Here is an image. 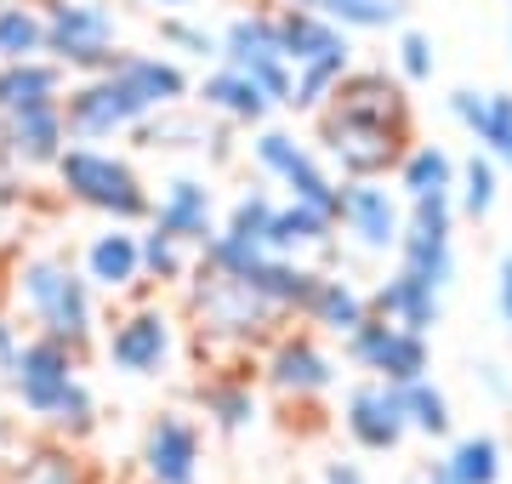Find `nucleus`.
I'll list each match as a JSON object with an SVG mask.
<instances>
[{"label":"nucleus","mask_w":512,"mask_h":484,"mask_svg":"<svg viewBox=\"0 0 512 484\" xmlns=\"http://www.w3.org/2000/svg\"><path fill=\"white\" fill-rule=\"evenodd\" d=\"M416 143V109L399 75L359 69L336 80V92L313 114V149L336 177H393L399 154Z\"/></svg>","instance_id":"1"},{"label":"nucleus","mask_w":512,"mask_h":484,"mask_svg":"<svg viewBox=\"0 0 512 484\" xmlns=\"http://www.w3.org/2000/svg\"><path fill=\"white\" fill-rule=\"evenodd\" d=\"M194 92V69L171 52H143V46H120L109 69L97 75H74L63 92V126L74 143H126L131 126H143L154 109L188 103Z\"/></svg>","instance_id":"2"},{"label":"nucleus","mask_w":512,"mask_h":484,"mask_svg":"<svg viewBox=\"0 0 512 484\" xmlns=\"http://www.w3.org/2000/svg\"><path fill=\"white\" fill-rule=\"evenodd\" d=\"M86 359L92 354H80L57 336L23 331L18 354L0 365V382H6L18 416L35 433H52L63 445H86L103 428V405H97L92 382H86Z\"/></svg>","instance_id":"3"},{"label":"nucleus","mask_w":512,"mask_h":484,"mask_svg":"<svg viewBox=\"0 0 512 484\" xmlns=\"http://www.w3.org/2000/svg\"><path fill=\"white\" fill-rule=\"evenodd\" d=\"M183 325H194V342L211 365H239V359H256V348L291 319L245 274H217V268L194 262V274L183 285Z\"/></svg>","instance_id":"4"},{"label":"nucleus","mask_w":512,"mask_h":484,"mask_svg":"<svg viewBox=\"0 0 512 484\" xmlns=\"http://www.w3.org/2000/svg\"><path fill=\"white\" fill-rule=\"evenodd\" d=\"M12 297H18L29 331L57 336L80 354L97 348V331H103V297H97L80 262L57 257V251H29V257L12 262Z\"/></svg>","instance_id":"5"},{"label":"nucleus","mask_w":512,"mask_h":484,"mask_svg":"<svg viewBox=\"0 0 512 484\" xmlns=\"http://www.w3.org/2000/svg\"><path fill=\"white\" fill-rule=\"evenodd\" d=\"M57 188V200L63 205H80V211H92L103 223H148V205H154V188L148 177L137 171V160L109 143H74L57 154V166L46 171Z\"/></svg>","instance_id":"6"},{"label":"nucleus","mask_w":512,"mask_h":484,"mask_svg":"<svg viewBox=\"0 0 512 484\" xmlns=\"http://www.w3.org/2000/svg\"><path fill=\"white\" fill-rule=\"evenodd\" d=\"M114 376H131V382H160V376L177 371L183 359V314L160 297V291H137L126 297L114 314H103V331H97L92 348Z\"/></svg>","instance_id":"7"},{"label":"nucleus","mask_w":512,"mask_h":484,"mask_svg":"<svg viewBox=\"0 0 512 484\" xmlns=\"http://www.w3.org/2000/svg\"><path fill=\"white\" fill-rule=\"evenodd\" d=\"M46 12V57L63 63L74 75H97L109 69L120 46H126V23H120V6L114 0H40Z\"/></svg>","instance_id":"8"},{"label":"nucleus","mask_w":512,"mask_h":484,"mask_svg":"<svg viewBox=\"0 0 512 484\" xmlns=\"http://www.w3.org/2000/svg\"><path fill=\"white\" fill-rule=\"evenodd\" d=\"M256 382L285 405H313L342 382V359L330 354L325 336L308 331V325H279L256 348Z\"/></svg>","instance_id":"9"},{"label":"nucleus","mask_w":512,"mask_h":484,"mask_svg":"<svg viewBox=\"0 0 512 484\" xmlns=\"http://www.w3.org/2000/svg\"><path fill=\"white\" fill-rule=\"evenodd\" d=\"M342 359H348L353 371L393 382V388L416 382V376H433V342H427L421 331H404V325L382 319L376 308L342 336Z\"/></svg>","instance_id":"10"},{"label":"nucleus","mask_w":512,"mask_h":484,"mask_svg":"<svg viewBox=\"0 0 512 484\" xmlns=\"http://www.w3.org/2000/svg\"><path fill=\"white\" fill-rule=\"evenodd\" d=\"M143 484H200L205 473V428L188 405H160L137 439Z\"/></svg>","instance_id":"11"},{"label":"nucleus","mask_w":512,"mask_h":484,"mask_svg":"<svg viewBox=\"0 0 512 484\" xmlns=\"http://www.w3.org/2000/svg\"><path fill=\"white\" fill-rule=\"evenodd\" d=\"M222 40V63H234L245 75L274 97V109L285 114V97H291V63L279 52V23H274V6H239L234 18L217 29Z\"/></svg>","instance_id":"12"},{"label":"nucleus","mask_w":512,"mask_h":484,"mask_svg":"<svg viewBox=\"0 0 512 484\" xmlns=\"http://www.w3.org/2000/svg\"><path fill=\"white\" fill-rule=\"evenodd\" d=\"M336 234L365 251V257H393L404 234V200L387 177H342V200H336Z\"/></svg>","instance_id":"13"},{"label":"nucleus","mask_w":512,"mask_h":484,"mask_svg":"<svg viewBox=\"0 0 512 484\" xmlns=\"http://www.w3.org/2000/svg\"><path fill=\"white\" fill-rule=\"evenodd\" d=\"M336 422H342V433H348V445L365 450V456H393V450L410 439L404 399H399L393 382H382V376H359V382L342 393Z\"/></svg>","instance_id":"14"},{"label":"nucleus","mask_w":512,"mask_h":484,"mask_svg":"<svg viewBox=\"0 0 512 484\" xmlns=\"http://www.w3.org/2000/svg\"><path fill=\"white\" fill-rule=\"evenodd\" d=\"M222 223V200H217V183L211 171H171L160 188H154V205H148V228H165L177 234L183 245L200 251Z\"/></svg>","instance_id":"15"},{"label":"nucleus","mask_w":512,"mask_h":484,"mask_svg":"<svg viewBox=\"0 0 512 484\" xmlns=\"http://www.w3.org/2000/svg\"><path fill=\"white\" fill-rule=\"evenodd\" d=\"M194 410L205 416V428L217 439H245L262 422V393H256V359L239 365H211L194 382Z\"/></svg>","instance_id":"16"},{"label":"nucleus","mask_w":512,"mask_h":484,"mask_svg":"<svg viewBox=\"0 0 512 484\" xmlns=\"http://www.w3.org/2000/svg\"><path fill=\"white\" fill-rule=\"evenodd\" d=\"M69 149V126H63V97L52 103H29V109L0 114V154L18 177H46L57 154Z\"/></svg>","instance_id":"17"},{"label":"nucleus","mask_w":512,"mask_h":484,"mask_svg":"<svg viewBox=\"0 0 512 484\" xmlns=\"http://www.w3.org/2000/svg\"><path fill=\"white\" fill-rule=\"evenodd\" d=\"M137 228L131 223H103L97 234H86V245H80V274H86V285H92L97 297L126 302V297H137V291H148L143 285V245H137Z\"/></svg>","instance_id":"18"},{"label":"nucleus","mask_w":512,"mask_h":484,"mask_svg":"<svg viewBox=\"0 0 512 484\" xmlns=\"http://www.w3.org/2000/svg\"><path fill=\"white\" fill-rule=\"evenodd\" d=\"M188 103L194 109H205L211 120H222V126H234V131H251L262 126V120H274V97L262 92L245 69H234V63H205L200 75H194V92H188Z\"/></svg>","instance_id":"19"},{"label":"nucleus","mask_w":512,"mask_h":484,"mask_svg":"<svg viewBox=\"0 0 512 484\" xmlns=\"http://www.w3.org/2000/svg\"><path fill=\"white\" fill-rule=\"evenodd\" d=\"M262 245H268V251H279V257L319 262V268H336V262H342V234H336V217H330V211H319V205H302V200H279L274 205Z\"/></svg>","instance_id":"20"},{"label":"nucleus","mask_w":512,"mask_h":484,"mask_svg":"<svg viewBox=\"0 0 512 484\" xmlns=\"http://www.w3.org/2000/svg\"><path fill=\"white\" fill-rule=\"evenodd\" d=\"M0 484H97V467L80 445H63L52 433H23V445L0 462Z\"/></svg>","instance_id":"21"},{"label":"nucleus","mask_w":512,"mask_h":484,"mask_svg":"<svg viewBox=\"0 0 512 484\" xmlns=\"http://www.w3.org/2000/svg\"><path fill=\"white\" fill-rule=\"evenodd\" d=\"M370 308L382 319H393V325H404V331H421V336H433L444 325V291L433 280L410 274L404 262H393V274H382V280L370 285Z\"/></svg>","instance_id":"22"},{"label":"nucleus","mask_w":512,"mask_h":484,"mask_svg":"<svg viewBox=\"0 0 512 484\" xmlns=\"http://www.w3.org/2000/svg\"><path fill=\"white\" fill-rule=\"evenodd\" d=\"M444 109L456 120L473 149L495 154L501 166H512V92H478V86H456L444 97Z\"/></svg>","instance_id":"23"},{"label":"nucleus","mask_w":512,"mask_h":484,"mask_svg":"<svg viewBox=\"0 0 512 484\" xmlns=\"http://www.w3.org/2000/svg\"><path fill=\"white\" fill-rule=\"evenodd\" d=\"M370 314V291L359 280H348V268H319V280H313L308 302H302V325L330 342H342V336Z\"/></svg>","instance_id":"24"},{"label":"nucleus","mask_w":512,"mask_h":484,"mask_svg":"<svg viewBox=\"0 0 512 484\" xmlns=\"http://www.w3.org/2000/svg\"><path fill=\"white\" fill-rule=\"evenodd\" d=\"M421 479L433 484H507V445L495 433H450L439 462H427Z\"/></svg>","instance_id":"25"},{"label":"nucleus","mask_w":512,"mask_h":484,"mask_svg":"<svg viewBox=\"0 0 512 484\" xmlns=\"http://www.w3.org/2000/svg\"><path fill=\"white\" fill-rule=\"evenodd\" d=\"M274 23H279V52L285 63H313V57L330 52H353V35L342 23H330L325 12H308V6H279L274 0Z\"/></svg>","instance_id":"26"},{"label":"nucleus","mask_w":512,"mask_h":484,"mask_svg":"<svg viewBox=\"0 0 512 484\" xmlns=\"http://www.w3.org/2000/svg\"><path fill=\"white\" fill-rule=\"evenodd\" d=\"M205 131H211V114L194 109V103H171V109H154L143 126H131V149L137 154H200Z\"/></svg>","instance_id":"27"},{"label":"nucleus","mask_w":512,"mask_h":484,"mask_svg":"<svg viewBox=\"0 0 512 484\" xmlns=\"http://www.w3.org/2000/svg\"><path fill=\"white\" fill-rule=\"evenodd\" d=\"M245 280L262 291V297L274 302L285 319L302 314V302H308L313 280H319V262H302V257H279V251H262V257L245 268Z\"/></svg>","instance_id":"28"},{"label":"nucleus","mask_w":512,"mask_h":484,"mask_svg":"<svg viewBox=\"0 0 512 484\" xmlns=\"http://www.w3.org/2000/svg\"><path fill=\"white\" fill-rule=\"evenodd\" d=\"M69 92V69L52 57H18V63H0V114L29 109V103H52Z\"/></svg>","instance_id":"29"},{"label":"nucleus","mask_w":512,"mask_h":484,"mask_svg":"<svg viewBox=\"0 0 512 484\" xmlns=\"http://www.w3.org/2000/svg\"><path fill=\"white\" fill-rule=\"evenodd\" d=\"M137 245H143V285L148 291H160V297H171V291H183L188 274H194V245H183L177 234H165V228H137Z\"/></svg>","instance_id":"30"},{"label":"nucleus","mask_w":512,"mask_h":484,"mask_svg":"<svg viewBox=\"0 0 512 484\" xmlns=\"http://www.w3.org/2000/svg\"><path fill=\"white\" fill-rule=\"evenodd\" d=\"M393 188H399V200H421V194L456 188V154L444 143H410L399 154V166H393Z\"/></svg>","instance_id":"31"},{"label":"nucleus","mask_w":512,"mask_h":484,"mask_svg":"<svg viewBox=\"0 0 512 484\" xmlns=\"http://www.w3.org/2000/svg\"><path fill=\"white\" fill-rule=\"evenodd\" d=\"M495 205H501V160L473 149L467 160H456V211L461 223H490Z\"/></svg>","instance_id":"32"},{"label":"nucleus","mask_w":512,"mask_h":484,"mask_svg":"<svg viewBox=\"0 0 512 484\" xmlns=\"http://www.w3.org/2000/svg\"><path fill=\"white\" fill-rule=\"evenodd\" d=\"M353 69V52H330V57H313V63H296L291 69V97H285V114H302V120H313V114L330 103V92H336V80Z\"/></svg>","instance_id":"33"},{"label":"nucleus","mask_w":512,"mask_h":484,"mask_svg":"<svg viewBox=\"0 0 512 484\" xmlns=\"http://www.w3.org/2000/svg\"><path fill=\"white\" fill-rule=\"evenodd\" d=\"M154 35H160V46L171 57H183V63H217L222 57V40L217 29L205 18H194V12H154Z\"/></svg>","instance_id":"34"},{"label":"nucleus","mask_w":512,"mask_h":484,"mask_svg":"<svg viewBox=\"0 0 512 484\" xmlns=\"http://www.w3.org/2000/svg\"><path fill=\"white\" fill-rule=\"evenodd\" d=\"M46 57V12L40 0H0V63Z\"/></svg>","instance_id":"35"},{"label":"nucleus","mask_w":512,"mask_h":484,"mask_svg":"<svg viewBox=\"0 0 512 484\" xmlns=\"http://www.w3.org/2000/svg\"><path fill=\"white\" fill-rule=\"evenodd\" d=\"M399 399H404V416H410V433H421V439H450L456 433V405H450V393L433 376L404 382Z\"/></svg>","instance_id":"36"},{"label":"nucleus","mask_w":512,"mask_h":484,"mask_svg":"<svg viewBox=\"0 0 512 484\" xmlns=\"http://www.w3.org/2000/svg\"><path fill=\"white\" fill-rule=\"evenodd\" d=\"M274 205H279V194L262 183V177H256V183H245L234 200L222 205V223H217V228H228V234H239V240H256V245H262V234H268V217H274Z\"/></svg>","instance_id":"37"},{"label":"nucleus","mask_w":512,"mask_h":484,"mask_svg":"<svg viewBox=\"0 0 512 484\" xmlns=\"http://www.w3.org/2000/svg\"><path fill=\"white\" fill-rule=\"evenodd\" d=\"M393 75L404 86H427V80L439 75V46H433L427 29H416V23H399L393 29Z\"/></svg>","instance_id":"38"},{"label":"nucleus","mask_w":512,"mask_h":484,"mask_svg":"<svg viewBox=\"0 0 512 484\" xmlns=\"http://www.w3.org/2000/svg\"><path fill=\"white\" fill-rule=\"evenodd\" d=\"M473 382L490 393L495 405H512V376L501 371V365H490V359H484V365H473Z\"/></svg>","instance_id":"39"},{"label":"nucleus","mask_w":512,"mask_h":484,"mask_svg":"<svg viewBox=\"0 0 512 484\" xmlns=\"http://www.w3.org/2000/svg\"><path fill=\"white\" fill-rule=\"evenodd\" d=\"M495 314L507 325V342H512V251L495 262Z\"/></svg>","instance_id":"40"},{"label":"nucleus","mask_w":512,"mask_h":484,"mask_svg":"<svg viewBox=\"0 0 512 484\" xmlns=\"http://www.w3.org/2000/svg\"><path fill=\"white\" fill-rule=\"evenodd\" d=\"M319 484H370V479H365V467L359 462H330Z\"/></svg>","instance_id":"41"},{"label":"nucleus","mask_w":512,"mask_h":484,"mask_svg":"<svg viewBox=\"0 0 512 484\" xmlns=\"http://www.w3.org/2000/svg\"><path fill=\"white\" fill-rule=\"evenodd\" d=\"M18 445H23V422H18V416H6V410H0V462H6V456H12Z\"/></svg>","instance_id":"42"},{"label":"nucleus","mask_w":512,"mask_h":484,"mask_svg":"<svg viewBox=\"0 0 512 484\" xmlns=\"http://www.w3.org/2000/svg\"><path fill=\"white\" fill-rule=\"evenodd\" d=\"M18 342H23V325H18V319H6V314H0V365H6V359L18 354Z\"/></svg>","instance_id":"43"},{"label":"nucleus","mask_w":512,"mask_h":484,"mask_svg":"<svg viewBox=\"0 0 512 484\" xmlns=\"http://www.w3.org/2000/svg\"><path fill=\"white\" fill-rule=\"evenodd\" d=\"M143 6H154V12H188L194 0H143Z\"/></svg>","instance_id":"44"},{"label":"nucleus","mask_w":512,"mask_h":484,"mask_svg":"<svg viewBox=\"0 0 512 484\" xmlns=\"http://www.w3.org/2000/svg\"><path fill=\"white\" fill-rule=\"evenodd\" d=\"M421 484H433V479H421Z\"/></svg>","instance_id":"45"},{"label":"nucleus","mask_w":512,"mask_h":484,"mask_svg":"<svg viewBox=\"0 0 512 484\" xmlns=\"http://www.w3.org/2000/svg\"><path fill=\"white\" fill-rule=\"evenodd\" d=\"M507 6H512V0H507Z\"/></svg>","instance_id":"46"}]
</instances>
